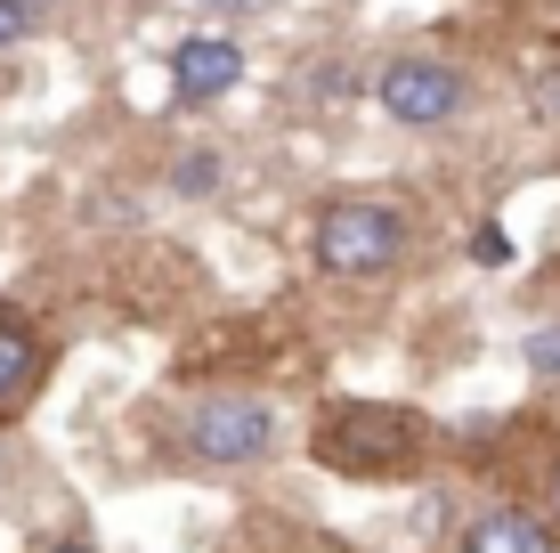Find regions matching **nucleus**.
I'll list each match as a JSON object with an SVG mask.
<instances>
[{"label":"nucleus","instance_id":"obj_14","mask_svg":"<svg viewBox=\"0 0 560 553\" xmlns=\"http://www.w3.org/2000/svg\"><path fill=\"white\" fill-rule=\"evenodd\" d=\"M196 9H211V16H253V9H268V0H196Z\"/></svg>","mask_w":560,"mask_h":553},{"label":"nucleus","instance_id":"obj_11","mask_svg":"<svg viewBox=\"0 0 560 553\" xmlns=\"http://www.w3.org/2000/svg\"><path fill=\"white\" fill-rule=\"evenodd\" d=\"M471 261H479V269H504V261H512V244H504V228H471Z\"/></svg>","mask_w":560,"mask_h":553},{"label":"nucleus","instance_id":"obj_4","mask_svg":"<svg viewBox=\"0 0 560 553\" xmlns=\"http://www.w3.org/2000/svg\"><path fill=\"white\" fill-rule=\"evenodd\" d=\"M374 99L390 123H407V130H439V123H455L463 99H471V82L447 66V57H390L382 66V82H374Z\"/></svg>","mask_w":560,"mask_h":553},{"label":"nucleus","instance_id":"obj_10","mask_svg":"<svg viewBox=\"0 0 560 553\" xmlns=\"http://www.w3.org/2000/svg\"><path fill=\"white\" fill-rule=\"evenodd\" d=\"M301 99H350V66H308L301 73Z\"/></svg>","mask_w":560,"mask_h":553},{"label":"nucleus","instance_id":"obj_1","mask_svg":"<svg viewBox=\"0 0 560 553\" xmlns=\"http://www.w3.org/2000/svg\"><path fill=\"white\" fill-rule=\"evenodd\" d=\"M431 431H422L415 407H382V399H341V407L317 415L308 431V456L325 472H350V481H398V472L422 464Z\"/></svg>","mask_w":560,"mask_h":553},{"label":"nucleus","instance_id":"obj_8","mask_svg":"<svg viewBox=\"0 0 560 553\" xmlns=\"http://www.w3.org/2000/svg\"><path fill=\"white\" fill-rule=\"evenodd\" d=\"M220 147H187L179 163H171V187H179V196H220Z\"/></svg>","mask_w":560,"mask_h":553},{"label":"nucleus","instance_id":"obj_13","mask_svg":"<svg viewBox=\"0 0 560 553\" xmlns=\"http://www.w3.org/2000/svg\"><path fill=\"white\" fill-rule=\"evenodd\" d=\"M536 114H545V123H560V66L536 82Z\"/></svg>","mask_w":560,"mask_h":553},{"label":"nucleus","instance_id":"obj_3","mask_svg":"<svg viewBox=\"0 0 560 553\" xmlns=\"http://www.w3.org/2000/svg\"><path fill=\"white\" fill-rule=\"evenodd\" d=\"M179 448L196 456V464H220V472L268 464V456H277V407L253 399V391H211L179 415Z\"/></svg>","mask_w":560,"mask_h":553},{"label":"nucleus","instance_id":"obj_16","mask_svg":"<svg viewBox=\"0 0 560 553\" xmlns=\"http://www.w3.org/2000/svg\"><path fill=\"white\" fill-rule=\"evenodd\" d=\"M545 505H552V521H560V464H552V481H545Z\"/></svg>","mask_w":560,"mask_h":553},{"label":"nucleus","instance_id":"obj_9","mask_svg":"<svg viewBox=\"0 0 560 553\" xmlns=\"http://www.w3.org/2000/svg\"><path fill=\"white\" fill-rule=\"evenodd\" d=\"M57 16V0H0V49H16L25 33H42Z\"/></svg>","mask_w":560,"mask_h":553},{"label":"nucleus","instance_id":"obj_15","mask_svg":"<svg viewBox=\"0 0 560 553\" xmlns=\"http://www.w3.org/2000/svg\"><path fill=\"white\" fill-rule=\"evenodd\" d=\"M42 553H98V545H82V538H49Z\"/></svg>","mask_w":560,"mask_h":553},{"label":"nucleus","instance_id":"obj_5","mask_svg":"<svg viewBox=\"0 0 560 553\" xmlns=\"http://www.w3.org/2000/svg\"><path fill=\"white\" fill-rule=\"evenodd\" d=\"M171 82H179L187 106H203V99H220V90L244 82V49L220 42V33H187V42L171 49Z\"/></svg>","mask_w":560,"mask_h":553},{"label":"nucleus","instance_id":"obj_7","mask_svg":"<svg viewBox=\"0 0 560 553\" xmlns=\"http://www.w3.org/2000/svg\"><path fill=\"white\" fill-rule=\"evenodd\" d=\"M33 383H42V334L25 318H0V407L33 399Z\"/></svg>","mask_w":560,"mask_h":553},{"label":"nucleus","instance_id":"obj_12","mask_svg":"<svg viewBox=\"0 0 560 553\" xmlns=\"http://www.w3.org/2000/svg\"><path fill=\"white\" fill-rule=\"evenodd\" d=\"M528 367L536 375H560V326H536L528 334Z\"/></svg>","mask_w":560,"mask_h":553},{"label":"nucleus","instance_id":"obj_2","mask_svg":"<svg viewBox=\"0 0 560 553\" xmlns=\"http://www.w3.org/2000/svg\"><path fill=\"white\" fill-rule=\"evenodd\" d=\"M407 212L398 204H374V196H334L317 204V220H308V253H317L325 277H382L407 261Z\"/></svg>","mask_w":560,"mask_h":553},{"label":"nucleus","instance_id":"obj_6","mask_svg":"<svg viewBox=\"0 0 560 553\" xmlns=\"http://www.w3.org/2000/svg\"><path fill=\"white\" fill-rule=\"evenodd\" d=\"M455 553H560V529L545 512H528V505H488L455 538Z\"/></svg>","mask_w":560,"mask_h":553}]
</instances>
